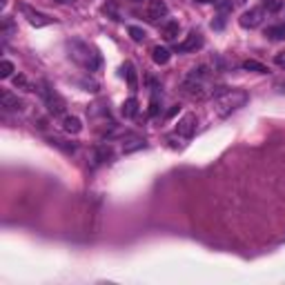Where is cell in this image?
Wrapping results in <instances>:
<instances>
[{"label": "cell", "mask_w": 285, "mask_h": 285, "mask_svg": "<svg viewBox=\"0 0 285 285\" xmlns=\"http://www.w3.org/2000/svg\"><path fill=\"white\" fill-rule=\"evenodd\" d=\"M243 2H245V0H234V7H236V5H243Z\"/></svg>", "instance_id": "28"}, {"label": "cell", "mask_w": 285, "mask_h": 285, "mask_svg": "<svg viewBox=\"0 0 285 285\" xmlns=\"http://www.w3.org/2000/svg\"><path fill=\"white\" fill-rule=\"evenodd\" d=\"M276 89H279L281 94H285V80H279V83H276Z\"/></svg>", "instance_id": "26"}, {"label": "cell", "mask_w": 285, "mask_h": 285, "mask_svg": "<svg viewBox=\"0 0 285 285\" xmlns=\"http://www.w3.org/2000/svg\"><path fill=\"white\" fill-rule=\"evenodd\" d=\"M111 159V147L109 145H101V147H96V160L98 163H105V160Z\"/></svg>", "instance_id": "18"}, {"label": "cell", "mask_w": 285, "mask_h": 285, "mask_svg": "<svg viewBox=\"0 0 285 285\" xmlns=\"http://www.w3.org/2000/svg\"><path fill=\"white\" fill-rule=\"evenodd\" d=\"M203 36L201 32H190V36L185 38L183 42L178 45V53H187V52H196V49H201L203 47Z\"/></svg>", "instance_id": "9"}, {"label": "cell", "mask_w": 285, "mask_h": 285, "mask_svg": "<svg viewBox=\"0 0 285 285\" xmlns=\"http://www.w3.org/2000/svg\"><path fill=\"white\" fill-rule=\"evenodd\" d=\"M198 2H218V0H198Z\"/></svg>", "instance_id": "29"}, {"label": "cell", "mask_w": 285, "mask_h": 285, "mask_svg": "<svg viewBox=\"0 0 285 285\" xmlns=\"http://www.w3.org/2000/svg\"><path fill=\"white\" fill-rule=\"evenodd\" d=\"M127 32H129V36H132V40H134V42H142L145 38H147L145 29H141V27H129Z\"/></svg>", "instance_id": "19"}, {"label": "cell", "mask_w": 285, "mask_h": 285, "mask_svg": "<svg viewBox=\"0 0 285 285\" xmlns=\"http://www.w3.org/2000/svg\"><path fill=\"white\" fill-rule=\"evenodd\" d=\"M167 14H169V9L163 0H149L147 5H145V20L152 22V25H156L163 18H167Z\"/></svg>", "instance_id": "4"}, {"label": "cell", "mask_w": 285, "mask_h": 285, "mask_svg": "<svg viewBox=\"0 0 285 285\" xmlns=\"http://www.w3.org/2000/svg\"><path fill=\"white\" fill-rule=\"evenodd\" d=\"M149 114H152V116L159 114V101H156V98H152V103H149Z\"/></svg>", "instance_id": "25"}, {"label": "cell", "mask_w": 285, "mask_h": 285, "mask_svg": "<svg viewBox=\"0 0 285 285\" xmlns=\"http://www.w3.org/2000/svg\"><path fill=\"white\" fill-rule=\"evenodd\" d=\"M138 111V101L136 98H127L125 103H123V116L125 118H134Z\"/></svg>", "instance_id": "14"}, {"label": "cell", "mask_w": 285, "mask_h": 285, "mask_svg": "<svg viewBox=\"0 0 285 285\" xmlns=\"http://www.w3.org/2000/svg\"><path fill=\"white\" fill-rule=\"evenodd\" d=\"M196 132V114H185L178 123H176V134L185 138H192Z\"/></svg>", "instance_id": "8"}, {"label": "cell", "mask_w": 285, "mask_h": 285, "mask_svg": "<svg viewBox=\"0 0 285 285\" xmlns=\"http://www.w3.org/2000/svg\"><path fill=\"white\" fill-rule=\"evenodd\" d=\"M180 32V25L176 20H167L163 25V29H160V36L165 38V40H176V36H178Z\"/></svg>", "instance_id": "11"}, {"label": "cell", "mask_w": 285, "mask_h": 285, "mask_svg": "<svg viewBox=\"0 0 285 285\" xmlns=\"http://www.w3.org/2000/svg\"><path fill=\"white\" fill-rule=\"evenodd\" d=\"M180 94H183L185 98H190V101H205V98H207L205 85H203L201 80H196V78H190L187 83H183Z\"/></svg>", "instance_id": "5"}, {"label": "cell", "mask_w": 285, "mask_h": 285, "mask_svg": "<svg viewBox=\"0 0 285 285\" xmlns=\"http://www.w3.org/2000/svg\"><path fill=\"white\" fill-rule=\"evenodd\" d=\"M142 147H147L145 141H132V145H125V154L134 152V149H142Z\"/></svg>", "instance_id": "21"}, {"label": "cell", "mask_w": 285, "mask_h": 285, "mask_svg": "<svg viewBox=\"0 0 285 285\" xmlns=\"http://www.w3.org/2000/svg\"><path fill=\"white\" fill-rule=\"evenodd\" d=\"M0 105L5 107V109H14V111H18V109H22V105H25V103L20 101V98H18V96H14L11 94V91H2V94H0Z\"/></svg>", "instance_id": "10"}, {"label": "cell", "mask_w": 285, "mask_h": 285, "mask_svg": "<svg viewBox=\"0 0 285 285\" xmlns=\"http://www.w3.org/2000/svg\"><path fill=\"white\" fill-rule=\"evenodd\" d=\"M40 87H42L40 94H42V98H45V103H47V109L52 111L53 116L63 114V111H65V101H63V96H60L58 91H53L47 83H40Z\"/></svg>", "instance_id": "3"}, {"label": "cell", "mask_w": 285, "mask_h": 285, "mask_svg": "<svg viewBox=\"0 0 285 285\" xmlns=\"http://www.w3.org/2000/svg\"><path fill=\"white\" fill-rule=\"evenodd\" d=\"M63 129L67 134H78L80 129H83V123H80V118H76V116H65L63 118Z\"/></svg>", "instance_id": "12"}, {"label": "cell", "mask_w": 285, "mask_h": 285, "mask_svg": "<svg viewBox=\"0 0 285 285\" xmlns=\"http://www.w3.org/2000/svg\"><path fill=\"white\" fill-rule=\"evenodd\" d=\"M123 74L127 76V83H129V89H136L138 83H136V71H134V65L132 63H125L123 65Z\"/></svg>", "instance_id": "15"}, {"label": "cell", "mask_w": 285, "mask_h": 285, "mask_svg": "<svg viewBox=\"0 0 285 285\" xmlns=\"http://www.w3.org/2000/svg\"><path fill=\"white\" fill-rule=\"evenodd\" d=\"M152 58H154V63L156 65H167L169 63V58H172V53H169V49H165V47H154L152 49Z\"/></svg>", "instance_id": "13"}, {"label": "cell", "mask_w": 285, "mask_h": 285, "mask_svg": "<svg viewBox=\"0 0 285 285\" xmlns=\"http://www.w3.org/2000/svg\"><path fill=\"white\" fill-rule=\"evenodd\" d=\"M58 2H74V0H58Z\"/></svg>", "instance_id": "30"}, {"label": "cell", "mask_w": 285, "mask_h": 285, "mask_svg": "<svg viewBox=\"0 0 285 285\" xmlns=\"http://www.w3.org/2000/svg\"><path fill=\"white\" fill-rule=\"evenodd\" d=\"M249 101V96L245 89H227V87H221L216 96H214V114L218 118H227L230 114H234L236 109L245 107Z\"/></svg>", "instance_id": "1"}, {"label": "cell", "mask_w": 285, "mask_h": 285, "mask_svg": "<svg viewBox=\"0 0 285 285\" xmlns=\"http://www.w3.org/2000/svg\"><path fill=\"white\" fill-rule=\"evenodd\" d=\"M176 111H178V105H176V107H172V109L167 111V118H172V116H174V114H176Z\"/></svg>", "instance_id": "27"}, {"label": "cell", "mask_w": 285, "mask_h": 285, "mask_svg": "<svg viewBox=\"0 0 285 285\" xmlns=\"http://www.w3.org/2000/svg\"><path fill=\"white\" fill-rule=\"evenodd\" d=\"M265 36L272 38V40H283L285 38V25H274L265 29Z\"/></svg>", "instance_id": "16"}, {"label": "cell", "mask_w": 285, "mask_h": 285, "mask_svg": "<svg viewBox=\"0 0 285 285\" xmlns=\"http://www.w3.org/2000/svg\"><path fill=\"white\" fill-rule=\"evenodd\" d=\"M281 7H283V2H281V0H265V9H267V11H279Z\"/></svg>", "instance_id": "22"}, {"label": "cell", "mask_w": 285, "mask_h": 285, "mask_svg": "<svg viewBox=\"0 0 285 285\" xmlns=\"http://www.w3.org/2000/svg\"><path fill=\"white\" fill-rule=\"evenodd\" d=\"M20 11H22V16L27 18V22L34 25V27H45V25H52L53 22L49 16H45V14H40V11L32 9L29 5H20Z\"/></svg>", "instance_id": "7"}, {"label": "cell", "mask_w": 285, "mask_h": 285, "mask_svg": "<svg viewBox=\"0 0 285 285\" xmlns=\"http://www.w3.org/2000/svg\"><path fill=\"white\" fill-rule=\"evenodd\" d=\"M11 74H14V63L5 58L2 63H0V78H9Z\"/></svg>", "instance_id": "20"}, {"label": "cell", "mask_w": 285, "mask_h": 285, "mask_svg": "<svg viewBox=\"0 0 285 285\" xmlns=\"http://www.w3.org/2000/svg\"><path fill=\"white\" fill-rule=\"evenodd\" d=\"M274 63L279 65L281 69H285V52H279V53H276V56H274Z\"/></svg>", "instance_id": "24"}, {"label": "cell", "mask_w": 285, "mask_h": 285, "mask_svg": "<svg viewBox=\"0 0 285 285\" xmlns=\"http://www.w3.org/2000/svg\"><path fill=\"white\" fill-rule=\"evenodd\" d=\"M14 85L20 87V89H29V83H27L25 76H16V78H14Z\"/></svg>", "instance_id": "23"}, {"label": "cell", "mask_w": 285, "mask_h": 285, "mask_svg": "<svg viewBox=\"0 0 285 285\" xmlns=\"http://www.w3.org/2000/svg\"><path fill=\"white\" fill-rule=\"evenodd\" d=\"M263 16H265V7H252L249 11H245L243 16H241V27L245 29H256V27L263 22Z\"/></svg>", "instance_id": "6"}, {"label": "cell", "mask_w": 285, "mask_h": 285, "mask_svg": "<svg viewBox=\"0 0 285 285\" xmlns=\"http://www.w3.org/2000/svg\"><path fill=\"white\" fill-rule=\"evenodd\" d=\"M67 49H69L71 60L78 63L80 67H85L87 71H96V69L101 67V53L96 52V47H91L89 42L74 38V40L67 42Z\"/></svg>", "instance_id": "2"}, {"label": "cell", "mask_w": 285, "mask_h": 285, "mask_svg": "<svg viewBox=\"0 0 285 285\" xmlns=\"http://www.w3.org/2000/svg\"><path fill=\"white\" fill-rule=\"evenodd\" d=\"M243 69H248V71H256V74H267V67L261 65L259 60H245Z\"/></svg>", "instance_id": "17"}]
</instances>
